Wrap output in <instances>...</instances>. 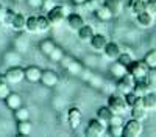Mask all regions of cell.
I'll return each instance as SVG.
<instances>
[{"instance_id": "15", "label": "cell", "mask_w": 156, "mask_h": 137, "mask_svg": "<svg viewBox=\"0 0 156 137\" xmlns=\"http://www.w3.org/2000/svg\"><path fill=\"white\" fill-rule=\"evenodd\" d=\"M23 72H25V80L28 83H39L42 75V70L37 66H28L27 69H23Z\"/></svg>"}, {"instance_id": "36", "label": "cell", "mask_w": 156, "mask_h": 137, "mask_svg": "<svg viewBox=\"0 0 156 137\" xmlns=\"http://www.w3.org/2000/svg\"><path fill=\"white\" fill-rule=\"evenodd\" d=\"M62 56H64V52H62L59 47H55V48L48 53V59L53 61V62H59V61L62 59Z\"/></svg>"}, {"instance_id": "41", "label": "cell", "mask_w": 156, "mask_h": 137, "mask_svg": "<svg viewBox=\"0 0 156 137\" xmlns=\"http://www.w3.org/2000/svg\"><path fill=\"white\" fill-rule=\"evenodd\" d=\"M14 14L16 12L14 11H11V9H6V12H5V16H3V23L5 25H8V27H11V22H12V19H14Z\"/></svg>"}, {"instance_id": "38", "label": "cell", "mask_w": 156, "mask_h": 137, "mask_svg": "<svg viewBox=\"0 0 156 137\" xmlns=\"http://www.w3.org/2000/svg\"><path fill=\"white\" fill-rule=\"evenodd\" d=\"M27 47H28V41L25 39L23 36H19L16 39V42H14V48L17 50V52H22V50H25Z\"/></svg>"}, {"instance_id": "35", "label": "cell", "mask_w": 156, "mask_h": 137, "mask_svg": "<svg viewBox=\"0 0 156 137\" xmlns=\"http://www.w3.org/2000/svg\"><path fill=\"white\" fill-rule=\"evenodd\" d=\"M144 61L150 69H156V50H150V52L145 55Z\"/></svg>"}, {"instance_id": "42", "label": "cell", "mask_w": 156, "mask_h": 137, "mask_svg": "<svg viewBox=\"0 0 156 137\" xmlns=\"http://www.w3.org/2000/svg\"><path fill=\"white\" fill-rule=\"evenodd\" d=\"M56 5H58L56 0H42V6H41V8L47 12V11H50L51 8H55Z\"/></svg>"}, {"instance_id": "10", "label": "cell", "mask_w": 156, "mask_h": 137, "mask_svg": "<svg viewBox=\"0 0 156 137\" xmlns=\"http://www.w3.org/2000/svg\"><path fill=\"white\" fill-rule=\"evenodd\" d=\"M81 120H83V115H81V111L78 108H70L67 111V123L72 129H76L78 126L81 125Z\"/></svg>"}, {"instance_id": "7", "label": "cell", "mask_w": 156, "mask_h": 137, "mask_svg": "<svg viewBox=\"0 0 156 137\" xmlns=\"http://www.w3.org/2000/svg\"><path fill=\"white\" fill-rule=\"evenodd\" d=\"M134 83H136V80L126 72L123 77H120L119 80H117V83H115V89L119 91V94L125 95V94H128V92H131V91H133Z\"/></svg>"}, {"instance_id": "28", "label": "cell", "mask_w": 156, "mask_h": 137, "mask_svg": "<svg viewBox=\"0 0 156 137\" xmlns=\"http://www.w3.org/2000/svg\"><path fill=\"white\" fill-rule=\"evenodd\" d=\"M25 30L28 33H39V25H37V16H30L27 17V22H25Z\"/></svg>"}, {"instance_id": "22", "label": "cell", "mask_w": 156, "mask_h": 137, "mask_svg": "<svg viewBox=\"0 0 156 137\" xmlns=\"http://www.w3.org/2000/svg\"><path fill=\"white\" fill-rule=\"evenodd\" d=\"M94 14H95V17L100 20V22H108V20H111L114 16H112V12L105 6V5H100L95 11H94Z\"/></svg>"}, {"instance_id": "8", "label": "cell", "mask_w": 156, "mask_h": 137, "mask_svg": "<svg viewBox=\"0 0 156 137\" xmlns=\"http://www.w3.org/2000/svg\"><path fill=\"white\" fill-rule=\"evenodd\" d=\"M5 78L9 84H19L20 81L25 80V72L19 66H11L5 73Z\"/></svg>"}, {"instance_id": "48", "label": "cell", "mask_w": 156, "mask_h": 137, "mask_svg": "<svg viewBox=\"0 0 156 137\" xmlns=\"http://www.w3.org/2000/svg\"><path fill=\"white\" fill-rule=\"evenodd\" d=\"M5 83H8V81H6V78H5V73H3V75H0V86L5 84ZM8 84H9V83H8Z\"/></svg>"}, {"instance_id": "12", "label": "cell", "mask_w": 156, "mask_h": 137, "mask_svg": "<svg viewBox=\"0 0 156 137\" xmlns=\"http://www.w3.org/2000/svg\"><path fill=\"white\" fill-rule=\"evenodd\" d=\"M94 34H95L94 27L92 25H87V23L81 25V27L76 30V36H78V39H80L81 42H89L90 39H92Z\"/></svg>"}, {"instance_id": "33", "label": "cell", "mask_w": 156, "mask_h": 137, "mask_svg": "<svg viewBox=\"0 0 156 137\" xmlns=\"http://www.w3.org/2000/svg\"><path fill=\"white\" fill-rule=\"evenodd\" d=\"M5 61L9 62L11 66L17 64V62L20 61V56H19V53H17V50H11V52L5 53Z\"/></svg>"}, {"instance_id": "47", "label": "cell", "mask_w": 156, "mask_h": 137, "mask_svg": "<svg viewBox=\"0 0 156 137\" xmlns=\"http://www.w3.org/2000/svg\"><path fill=\"white\" fill-rule=\"evenodd\" d=\"M70 2H72L73 5H76V6H81V5L86 2V0H70Z\"/></svg>"}, {"instance_id": "3", "label": "cell", "mask_w": 156, "mask_h": 137, "mask_svg": "<svg viewBox=\"0 0 156 137\" xmlns=\"http://www.w3.org/2000/svg\"><path fill=\"white\" fill-rule=\"evenodd\" d=\"M151 69L145 64V61L142 59V61H133L131 64L128 66V73L131 75V77L134 80H144L147 78V75Z\"/></svg>"}, {"instance_id": "32", "label": "cell", "mask_w": 156, "mask_h": 137, "mask_svg": "<svg viewBox=\"0 0 156 137\" xmlns=\"http://www.w3.org/2000/svg\"><path fill=\"white\" fill-rule=\"evenodd\" d=\"M14 117H16L17 122H20V120H28V118H30V111H28L27 108L20 106V108H17V109L14 111Z\"/></svg>"}, {"instance_id": "27", "label": "cell", "mask_w": 156, "mask_h": 137, "mask_svg": "<svg viewBox=\"0 0 156 137\" xmlns=\"http://www.w3.org/2000/svg\"><path fill=\"white\" fill-rule=\"evenodd\" d=\"M33 131V126L28 120H20L17 123V134L19 135H30Z\"/></svg>"}, {"instance_id": "25", "label": "cell", "mask_w": 156, "mask_h": 137, "mask_svg": "<svg viewBox=\"0 0 156 137\" xmlns=\"http://www.w3.org/2000/svg\"><path fill=\"white\" fill-rule=\"evenodd\" d=\"M129 9H131L133 14L147 11V0H129Z\"/></svg>"}, {"instance_id": "30", "label": "cell", "mask_w": 156, "mask_h": 137, "mask_svg": "<svg viewBox=\"0 0 156 137\" xmlns=\"http://www.w3.org/2000/svg\"><path fill=\"white\" fill-rule=\"evenodd\" d=\"M55 47H56V45H55V42L51 41V39H44V41L39 42V50H41L45 56H48V53H50Z\"/></svg>"}, {"instance_id": "5", "label": "cell", "mask_w": 156, "mask_h": 137, "mask_svg": "<svg viewBox=\"0 0 156 137\" xmlns=\"http://www.w3.org/2000/svg\"><path fill=\"white\" fill-rule=\"evenodd\" d=\"M105 132H106V125L101 123L98 118L89 120L87 126L84 129V134L89 135V137H100V135H103Z\"/></svg>"}, {"instance_id": "2", "label": "cell", "mask_w": 156, "mask_h": 137, "mask_svg": "<svg viewBox=\"0 0 156 137\" xmlns=\"http://www.w3.org/2000/svg\"><path fill=\"white\" fill-rule=\"evenodd\" d=\"M108 108L112 111V114H119V115H123L129 109L122 94H111L108 98Z\"/></svg>"}, {"instance_id": "23", "label": "cell", "mask_w": 156, "mask_h": 137, "mask_svg": "<svg viewBox=\"0 0 156 137\" xmlns=\"http://www.w3.org/2000/svg\"><path fill=\"white\" fill-rule=\"evenodd\" d=\"M25 22H27V17H25L22 12H16L14 19L11 22V28H14L16 31H23L25 30Z\"/></svg>"}, {"instance_id": "4", "label": "cell", "mask_w": 156, "mask_h": 137, "mask_svg": "<svg viewBox=\"0 0 156 137\" xmlns=\"http://www.w3.org/2000/svg\"><path fill=\"white\" fill-rule=\"evenodd\" d=\"M144 131L142 122L136 120V118H129L126 123H123V132L122 137H139Z\"/></svg>"}, {"instance_id": "26", "label": "cell", "mask_w": 156, "mask_h": 137, "mask_svg": "<svg viewBox=\"0 0 156 137\" xmlns=\"http://www.w3.org/2000/svg\"><path fill=\"white\" fill-rule=\"evenodd\" d=\"M142 104L147 111H154L156 109V94L148 92L147 95L142 97Z\"/></svg>"}, {"instance_id": "6", "label": "cell", "mask_w": 156, "mask_h": 137, "mask_svg": "<svg viewBox=\"0 0 156 137\" xmlns=\"http://www.w3.org/2000/svg\"><path fill=\"white\" fill-rule=\"evenodd\" d=\"M61 64H62V67L66 69L70 75H81L83 73V66H81V62L80 61H76V59H73L72 56H66L64 55L62 56V59L59 61Z\"/></svg>"}, {"instance_id": "29", "label": "cell", "mask_w": 156, "mask_h": 137, "mask_svg": "<svg viewBox=\"0 0 156 137\" xmlns=\"http://www.w3.org/2000/svg\"><path fill=\"white\" fill-rule=\"evenodd\" d=\"M123 97H125V101H126L128 108H131V106H136V104H142V97L136 95V94H134L133 91H131V92H128V94H125Z\"/></svg>"}, {"instance_id": "11", "label": "cell", "mask_w": 156, "mask_h": 137, "mask_svg": "<svg viewBox=\"0 0 156 137\" xmlns=\"http://www.w3.org/2000/svg\"><path fill=\"white\" fill-rule=\"evenodd\" d=\"M108 42H109L108 37L105 34H101V33H95L92 36V39L89 41V44H90V47H92L94 52H103Z\"/></svg>"}, {"instance_id": "18", "label": "cell", "mask_w": 156, "mask_h": 137, "mask_svg": "<svg viewBox=\"0 0 156 137\" xmlns=\"http://www.w3.org/2000/svg\"><path fill=\"white\" fill-rule=\"evenodd\" d=\"M5 104H6L11 111H16L17 108L22 106V97H20L19 94H12V92H9L8 97L5 98Z\"/></svg>"}, {"instance_id": "44", "label": "cell", "mask_w": 156, "mask_h": 137, "mask_svg": "<svg viewBox=\"0 0 156 137\" xmlns=\"http://www.w3.org/2000/svg\"><path fill=\"white\" fill-rule=\"evenodd\" d=\"M147 11L156 17V0H147Z\"/></svg>"}, {"instance_id": "13", "label": "cell", "mask_w": 156, "mask_h": 137, "mask_svg": "<svg viewBox=\"0 0 156 137\" xmlns=\"http://www.w3.org/2000/svg\"><path fill=\"white\" fill-rule=\"evenodd\" d=\"M66 23L70 30L76 31L81 25H84V19H83L81 14H78V12H69L67 17H66Z\"/></svg>"}, {"instance_id": "24", "label": "cell", "mask_w": 156, "mask_h": 137, "mask_svg": "<svg viewBox=\"0 0 156 137\" xmlns=\"http://www.w3.org/2000/svg\"><path fill=\"white\" fill-rule=\"evenodd\" d=\"M111 117H112V111L108 106H101V108L97 109V117L95 118H98L101 123H105L106 126H108V122H109Z\"/></svg>"}, {"instance_id": "49", "label": "cell", "mask_w": 156, "mask_h": 137, "mask_svg": "<svg viewBox=\"0 0 156 137\" xmlns=\"http://www.w3.org/2000/svg\"><path fill=\"white\" fill-rule=\"evenodd\" d=\"M14 2H17V3H20V2H25V0H14Z\"/></svg>"}, {"instance_id": "14", "label": "cell", "mask_w": 156, "mask_h": 137, "mask_svg": "<svg viewBox=\"0 0 156 137\" xmlns=\"http://www.w3.org/2000/svg\"><path fill=\"white\" fill-rule=\"evenodd\" d=\"M151 87H153V86L148 83L147 78H144V80H136L134 87H133V92H134L136 95H139V97H144V95H147L148 92H151Z\"/></svg>"}, {"instance_id": "39", "label": "cell", "mask_w": 156, "mask_h": 137, "mask_svg": "<svg viewBox=\"0 0 156 137\" xmlns=\"http://www.w3.org/2000/svg\"><path fill=\"white\" fill-rule=\"evenodd\" d=\"M108 132H109V135H114V137H122L123 125H122V126H114V125H109V126H108Z\"/></svg>"}, {"instance_id": "19", "label": "cell", "mask_w": 156, "mask_h": 137, "mask_svg": "<svg viewBox=\"0 0 156 137\" xmlns=\"http://www.w3.org/2000/svg\"><path fill=\"white\" fill-rule=\"evenodd\" d=\"M126 72H128V67L123 66L122 62H119V61H114L112 64H111V67H109V73L112 75L115 80H119L120 77H123Z\"/></svg>"}, {"instance_id": "9", "label": "cell", "mask_w": 156, "mask_h": 137, "mask_svg": "<svg viewBox=\"0 0 156 137\" xmlns=\"http://www.w3.org/2000/svg\"><path fill=\"white\" fill-rule=\"evenodd\" d=\"M39 81L45 87H55L59 83V77L53 70H42V75H41V80Z\"/></svg>"}, {"instance_id": "1", "label": "cell", "mask_w": 156, "mask_h": 137, "mask_svg": "<svg viewBox=\"0 0 156 137\" xmlns=\"http://www.w3.org/2000/svg\"><path fill=\"white\" fill-rule=\"evenodd\" d=\"M69 12H70V9L66 5H56L55 8H51L50 11H47L45 16H47L51 27H59V25L66 20Z\"/></svg>"}, {"instance_id": "31", "label": "cell", "mask_w": 156, "mask_h": 137, "mask_svg": "<svg viewBox=\"0 0 156 137\" xmlns=\"http://www.w3.org/2000/svg\"><path fill=\"white\" fill-rule=\"evenodd\" d=\"M37 25H39V33H47L51 28L47 16H37Z\"/></svg>"}, {"instance_id": "34", "label": "cell", "mask_w": 156, "mask_h": 137, "mask_svg": "<svg viewBox=\"0 0 156 137\" xmlns=\"http://www.w3.org/2000/svg\"><path fill=\"white\" fill-rule=\"evenodd\" d=\"M101 3V0H86V2L81 5V8H84L86 11H90V12H94Z\"/></svg>"}, {"instance_id": "16", "label": "cell", "mask_w": 156, "mask_h": 137, "mask_svg": "<svg viewBox=\"0 0 156 137\" xmlns=\"http://www.w3.org/2000/svg\"><path fill=\"white\" fill-rule=\"evenodd\" d=\"M136 20H137V25L142 28H150L153 27L154 23V16H151L148 11H142L139 14H136Z\"/></svg>"}, {"instance_id": "43", "label": "cell", "mask_w": 156, "mask_h": 137, "mask_svg": "<svg viewBox=\"0 0 156 137\" xmlns=\"http://www.w3.org/2000/svg\"><path fill=\"white\" fill-rule=\"evenodd\" d=\"M9 92H11V91H9V84H8V83L2 84V86H0V100H5Z\"/></svg>"}, {"instance_id": "21", "label": "cell", "mask_w": 156, "mask_h": 137, "mask_svg": "<svg viewBox=\"0 0 156 137\" xmlns=\"http://www.w3.org/2000/svg\"><path fill=\"white\" fill-rule=\"evenodd\" d=\"M129 109H131V118L144 122L148 115V111L144 108V104H136V106H131Z\"/></svg>"}, {"instance_id": "45", "label": "cell", "mask_w": 156, "mask_h": 137, "mask_svg": "<svg viewBox=\"0 0 156 137\" xmlns=\"http://www.w3.org/2000/svg\"><path fill=\"white\" fill-rule=\"evenodd\" d=\"M25 2H27V5L33 9H37V8L42 6V0H25Z\"/></svg>"}, {"instance_id": "17", "label": "cell", "mask_w": 156, "mask_h": 137, "mask_svg": "<svg viewBox=\"0 0 156 137\" xmlns=\"http://www.w3.org/2000/svg\"><path fill=\"white\" fill-rule=\"evenodd\" d=\"M103 53H105V56L111 61H115L117 58H119V55L122 53V48L119 47V44L115 42H108L105 50H103Z\"/></svg>"}, {"instance_id": "40", "label": "cell", "mask_w": 156, "mask_h": 137, "mask_svg": "<svg viewBox=\"0 0 156 137\" xmlns=\"http://www.w3.org/2000/svg\"><path fill=\"white\" fill-rule=\"evenodd\" d=\"M125 122H123V118H122V115H119V114H112V117L109 118V122H108V126L109 125H114V126H122Z\"/></svg>"}, {"instance_id": "46", "label": "cell", "mask_w": 156, "mask_h": 137, "mask_svg": "<svg viewBox=\"0 0 156 137\" xmlns=\"http://www.w3.org/2000/svg\"><path fill=\"white\" fill-rule=\"evenodd\" d=\"M5 12H6V8L2 5V3H0V22H2L3 20V16H5Z\"/></svg>"}, {"instance_id": "37", "label": "cell", "mask_w": 156, "mask_h": 137, "mask_svg": "<svg viewBox=\"0 0 156 137\" xmlns=\"http://www.w3.org/2000/svg\"><path fill=\"white\" fill-rule=\"evenodd\" d=\"M115 61L122 62L123 66H126V67H128V66L134 61V58H133V55H131V53H128V52H122V53L119 55V58H117Z\"/></svg>"}, {"instance_id": "20", "label": "cell", "mask_w": 156, "mask_h": 137, "mask_svg": "<svg viewBox=\"0 0 156 137\" xmlns=\"http://www.w3.org/2000/svg\"><path fill=\"white\" fill-rule=\"evenodd\" d=\"M103 5H105V6L112 12V16H119L120 12L123 11L122 0H105V2H103Z\"/></svg>"}]
</instances>
